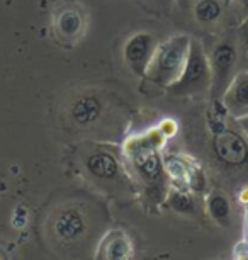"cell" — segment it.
<instances>
[{"label":"cell","mask_w":248,"mask_h":260,"mask_svg":"<svg viewBox=\"0 0 248 260\" xmlns=\"http://www.w3.org/2000/svg\"><path fill=\"white\" fill-rule=\"evenodd\" d=\"M191 39L189 34H175L165 41L157 43L143 77L165 89L177 85L186 70Z\"/></svg>","instance_id":"1"},{"label":"cell","mask_w":248,"mask_h":260,"mask_svg":"<svg viewBox=\"0 0 248 260\" xmlns=\"http://www.w3.org/2000/svg\"><path fill=\"white\" fill-rule=\"evenodd\" d=\"M172 90L175 95H201L211 90V63L209 55L199 39H191L186 70Z\"/></svg>","instance_id":"2"},{"label":"cell","mask_w":248,"mask_h":260,"mask_svg":"<svg viewBox=\"0 0 248 260\" xmlns=\"http://www.w3.org/2000/svg\"><path fill=\"white\" fill-rule=\"evenodd\" d=\"M240 48H243L235 38H223L216 43L215 50L209 55L211 63V94L216 101L221 99L223 92L230 85L233 77L240 70H236L238 58H240ZM245 50V48H243Z\"/></svg>","instance_id":"3"},{"label":"cell","mask_w":248,"mask_h":260,"mask_svg":"<svg viewBox=\"0 0 248 260\" xmlns=\"http://www.w3.org/2000/svg\"><path fill=\"white\" fill-rule=\"evenodd\" d=\"M215 138H212V148L218 158L225 161L226 165H243L248 160V145L240 135L235 133L233 129L228 127H220V129L212 131Z\"/></svg>","instance_id":"4"},{"label":"cell","mask_w":248,"mask_h":260,"mask_svg":"<svg viewBox=\"0 0 248 260\" xmlns=\"http://www.w3.org/2000/svg\"><path fill=\"white\" fill-rule=\"evenodd\" d=\"M221 106L233 119L248 116V70H240L221 95Z\"/></svg>","instance_id":"5"},{"label":"cell","mask_w":248,"mask_h":260,"mask_svg":"<svg viewBox=\"0 0 248 260\" xmlns=\"http://www.w3.org/2000/svg\"><path fill=\"white\" fill-rule=\"evenodd\" d=\"M157 46V41L150 32H136L124 45V61L129 70L136 75L143 77L147 65L152 58V53Z\"/></svg>","instance_id":"6"},{"label":"cell","mask_w":248,"mask_h":260,"mask_svg":"<svg viewBox=\"0 0 248 260\" xmlns=\"http://www.w3.org/2000/svg\"><path fill=\"white\" fill-rule=\"evenodd\" d=\"M85 29V21L82 12L72 4L60 7L53 16V32L58 41L75 43Z\"/></svg>","instance_id":"7"},{"label":"cell","mask_w":248,"mask_h":260,"mask_svg":"<svg viewBox=\"0 0 248 260\" xmlns=\"http://www.w3.org/2000/svg\"><path fill=\"white\" fill-rule=\"evenodd\" d=\"M53 233L61 243H74L85 235V219L79 209H63L53 221Z\"/></svg>","instance_id":"8"},{"label":"cell","mask_w":248,"mask_h":260,"mask_svg":"<svg viewBox=\"0 0 248 260\" xmlns=\"http://www.w3.org/2000/svg\"><path fill=\"white\" fill-rule=\"evenodd\" d=\"M85 167L94 177L100 180H114L119 177V161L118 158L105 150L92 151L85 158Z\"/></svg>","instance_id":"9"},{"label":"cell","mask_w":248,"mask_h":260,"mask_svg":"<svg viewBox=\"0 0 248 260\" xmlns=\"http://www.w3.org/2000/svg\"><path fill=\"white\" fill-rule=\"evenodd\" d=\"M102 114V102L95 95H82L72 106V119L79 126H90L99 121Z\"/></svg>","instance_id":"10"},{"label":"cell","mask_w":248,"mask_h":260,"mask_svg":"<svg viewBox=\"0 0 248 260\" xmlns=\"http://www.w3.org/2000/svg\"><path fill=\"white\" fill-rule=\"evenodd\" d=\"M131 245L123 233H111L102 245V258L104 260H129Z\"/></svg>","instance_id":"11"},{"label":"cell","mask_w":248,"mask_h":260,"mask_svg":"<svg viewBox=\"0 0 248 260\" xmlns=\"http://www.w3.org/2000/svg\"><path fill=\"white\" fill-rule=\"evenodd\" d=\"M223 16L221 0H196L194 4V17L201 24H211Z\"/></svg>","instance_id":"12"},{"label":"cell","mask_w":248,"mask_h":260,"mask_svg":"<svg viewBox=\"0 0 248 260\" xmlns=\"http://www.w3.org/2000/svg\"><path fill=\"white\" fill-rule=\"evenodd\" d=\"M209 213H211L212 218H216L218 221H228L230 218V203L225 196L221 194H212L209 198Z\"/></svg>","instance_id":"13"},{"label":"cell","mask_w":248,"mask_h":260,"mask_svg":"<svg viewBox=\"0 0 248 260\" xmlns=\"http://www.w3.org/2000/svg\"><path fill=\"white\" fill-rule=\"evenodd\" d=\"M235 36L243 48H248V19H245V21H241L238 24Z\"/></svg>","instance_id":"14"},{"label":"cell","mask_w":248,"mask_h":260,"mask_svg":"<svg viewBox=\"0 0 248 260\" xmlns=\"http://www.w3.org/2000/svg\"><path fill=\"white\" fill-rule=\"evenodd\" d=\"M236 12H238V24L248 19V0H235Z\"/></svg>","instance_id":"15"},{"label":"cell","mask_w":248,"mask_h":260,"mask_svg":"<svg viewBox=\"0 0 248 260\" xmlns=\"http://www.w3.org/2000/svg\"><path fill=\"white\" fill-rule=\"evenodd\" d=\"M236 124H238V127H240L241 133L248 138V116L240 117V119H236Z\"/></svg>","instance_id":"16"},{"label":"cell","mask_w":248,"mask_h":260,"mask_svg":"<svg viewBox=\"0 0 248 260\" xmlns=\"http://www.w3.org/2000/svg\"><path fill=\"white\" fill-rule=\"evenodd\" d=\"M245 53H246V60H248V48H245Z\"/></svg>","instance_id":"17"}]
</instances>
